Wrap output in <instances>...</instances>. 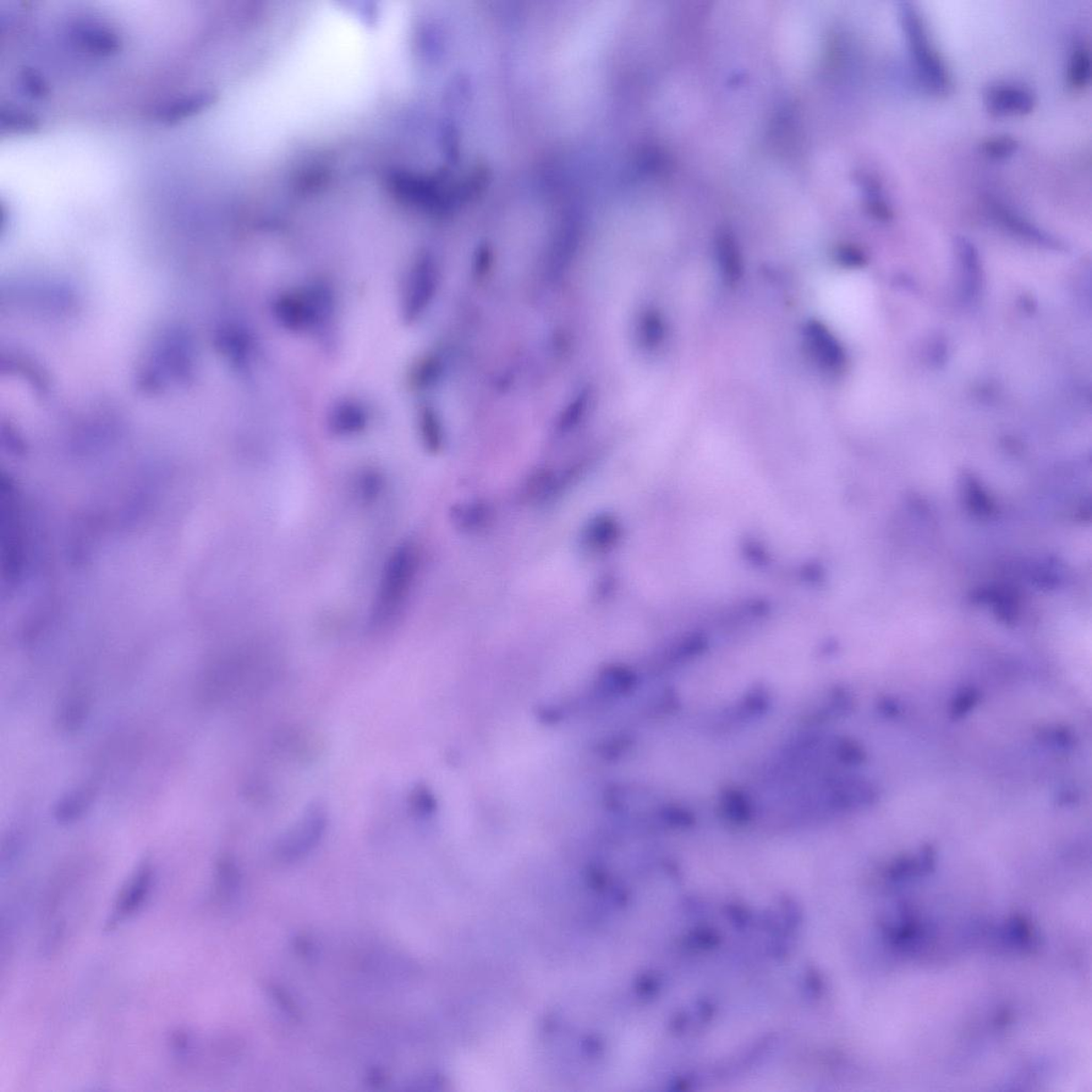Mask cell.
<instances>
[{
    "instance_id": "6da1fadb",
    "label": "cell",
    "mask_w": 1092,
    "mask_h": 1092,
    "mask_svg": "<svg viewBox=\"0 0 1092 1092\" xmlns=\"http://www.w3.org/2000/svg\"><path fill=\"white\" fill-rule=\"evenodd\" d=\"M420 563L419 548L413 542L402 543L389 555L372 604V627L386 629L402 614L413 590Z\"/></svg>"
},
{
    "instance_id": "7a4b0ae2",
    "label": "cell",
    "mask_w": 1092,
    "mask_h": 1092,
    "mask_svg": "<svg viewBox=\"0 0 1092 1092\" xmlns=\"http://www.w3.org/2000/svg\"><path fill=\"white\" fill-rule=\"evenodd\" d=\"M897 13L911 60L921 84L935 95H946L952 86L951 76L931 41L923 16L915 4L909 2L899 3Z\"/></svg>"
},
{
    "instance_id": "8992f818",
    "label": "cell",
    "mask_w": 1092,
    "mask_h": 1092,
    "mask_svg": "<svg viewBox=\"0 0 1092 1092\" xmlns=\"http://www.w3.org/2000/svg\"><path fill=\"white\" fill-rule=\"evenodd\" d=\"M622 529L618 519L613 514L601 513L595 515L580 532V546L591 555H605L619 546L621 541Z\"/></svg>"
},
{
    "instance_id": "7402d4cb",
    "label": "cell",
    "mask_w": 1092,
    "mask_h": 1092,
    "mask_svg": "<svg viewBox=\"0 0 1092 1092\" xmlns=\"http://www.w3.org/2000/svg\"><path fill=\"white\" fill-rule=\"evenodd\" d=\"M268 990L271 992V996L274 997V1000L277 1001L279 1006H281L284 1009L285 1013L293 1017L297 1016L298 1013L296 1012V1007L294 1006L292 998L288 997L287 995H285V993L279 990L277 987H268Z\"/></svg>"
},
{
    "instance_id": "5bb4252c",
    "label": "cell",
    "mask_w": 1092,
    "mask_h": 1092,
    "mask_svg": "<svg viewBox=\"0 0 1092 1092\" xmlns=\"http://www.w3.org/2000/svg\"><path fill=\"white\" fill-rule=\"evenodd\" d=\"M1068 84L1073 89H1083L1091 80V57L1088 47L1077 46L1069 59Z\"/></svg>"
},
{
    "instance_id": "8fae6325",
    "label": "cell",
    "mask_w": 1092,
    "mask_h": 1092,
    "mask_svg": "<svg viewBox=\"0 0 1092 1092\" xmlns=\"http://www.w3.org/2000/svg\"><path fill=\"white\" fill-rule=\"evenodd\" d=\"M666 338V323L660 312L650 309L642 312L636 325V338L641 348L647 351L660 348Z\"/></svg>"
},
{
    "instance_id": "d6986e66",
    "label": "cell",
    "mask_w": 1092,
    "mask_h": 1092,
    "mask_svg": "<svg viewBox=\"0 0 1092 1092\" xmlns=\"http://www.w3.org/2000/svg\"><path fill=\"white\" fill-rule=\"evenodd\" d=\"M979 701V693L975 689L963 690L953 704L952 715L953 718L958 719L967 714L972 709L976 702Z\"/></svg>"
},
{
    "instance_id": "52a82bcc",
    "label": "cell",
    "mask_w": 1092,
    "mask_h": 1092,
    "mask_svg": "<svg viewBox=\"0 0 1092 1092\" xmlns=\"http://www.w3.org/2000/svg\"><path fill=\"white\" fill-rule=\"evenodd\" d=\"M152 880L153 870L151 864L146 863L139 866V869L130 878L128 886L123 888L117 903H115L112 919L107 923L109 929H112L119 921L125 920L128 916L138 911L142 904L145 903L146 896H149Z\"/></svg>"
},
{
    "instance_id": "5b68a950",
    "label": "cell",
    "mask_w": 1092,
    "mask_h": 1092,
    "mask_svg": "<svg viewBox=\"0 0 1092 1092\" xmlns=\"http://www.w3.org/2000/svg\"><path fill=\"white\" fill-rule=\"evenodd\" d=\"M804 342L812 360L827 374H838L846 364V354L838 339L824 323L811 321L804 327Z\"/></svg>"
},
{
    "instance_id": "3957f363",
    "label": "cell",
    "mask_w": 1092,
    "mask_h": 1092,
    "mask_svg": "<svg viewBox=\"0 0 1092 1092\" xmlns=\"http://www.w3.org/2000/svg\"><path fill=\"white\" fill-rule=\"evenodd\" d=\"M328 814L325 806L312 804L300 819L279 839L277 853L284 863H295L306 857L325 837Z\"/></svg>"
},
{
    "instance_id": "2e32d148",
    "label": "cell",
    "mask_w": 1092,
    "mask_h": 1092,
    "mask_svg": "<svg viewBox=\"0 0 1092 1092\" xmlns=\"http://www.w3.org/2000/svg\"><path fill=\"white\" fill-rule=\"evenodd\" d=\"M420 426L422 446H425L427 452L440 453L446 440H444L443 428L438 416L431 410H426L421 413Z\"/></svg>"
},
{
    "instance_id": "44dd1931",
    "label": "cell",
    "mask_w": 1092,
    "mask_h": 1092,
    "mask_svg": "<svg viewBox=\"0 0 1092 1092\" xmlns=\"http://www.w3.org/2000/svg\"><path fill=\"white\" fill-rule=\"evenodd\" d=\"M838 254V261L847 266H859L864 262L863 254L853 246H843Z\"/></svg>"
},
{
    "instance_id": "7c38bea8",
    "label": "cell",
    "mask_w": 1092,
    "mask_h": 1092,
    "mask_svg": "<svg viewBox=\"0 0 1092 1092\" xmlns=\"http://www.w3.org/2000/svg\"><path fill=\"white\" fill-rule=\"evenodd\" d=\"M857 180L861 189L863 190L867 210H869L871 215L874 216L878 221H890L894 213L891 205L888 204L879 180L874 175L865 172L859 173Z\"/></svg>"
},
{
    "instance_id": "277c9868",
    "label": "cell",
    "mask_w": 1092,
    "mask_h": 1092,
    "mask_svg": "<svg viewBox=\"0 0 1092 1092\" xmlns=\"http://www.w3.org/2000/svg\"><path fill=\"white\" fill-rule=\"evenodd\" d=\"M982 100L995 117L1024 115L1034 111L1037 98L1029 86L1013 81H996L985 88Z\"/></svg>"
},
{
    "instance_id": "9a60e30c",
    "label": "cell",
    "mask_w": 1092,
    "mask_h": 1092,
    "mask_svg": "<svg viewBox=\"0 0 1092 1092\" xmlns=\"http://www.w3.org/2000/svg\"><path fill=\"white\" fill-rule=\"evenodd\" d=\"M354 404H345L333 413L331 420L332 430L340 436L354 435L364 429L366 415L363 410L353 407Z\"/></svg>"
},
{
    "instance_id": "ffe728a7",
    "label": "cell",
    "mask_w": 1092,
    "mask_h": 1092,
    "mask_svg": "<svg viewBox=\"0 0 1092 1092\" xmlns=\"http://www.w3.org/2000/svg\"><path fill=\"white\" fill-rule=\"evenodd\" d=\"M376 474L369 473L361 477L359 484L360 496L367 501H371L378 496V493L381 490V480L379 479Z\"/></svg>"
},
{
    "instance_id": "4fadbf2b",
    "label": "cell",
    "mask_w": 1092,
    "mask_h": 1092,
    "mask_svg": "<svg viewBox=\"0 0 1092 1092\" xmlns=\"http://www.w3.org/2000/svg\"><path fill=\"white\" fill-rule=\"evenodd\" d=\"M989 206L993 215L1002 221L1003 224H1005L1006 227L1013 229V232L1023 235L1025 238L1040 241L1042 244H1052V239L1049 236L1041 232L1039 229L1025 221L1022 216L1018 215L1016 212H1013L1000 201L989 200Z\"/></svg>"
},
{
    "instance_id": "30bf717a",
    "label": "cell",
    "mask_w": 1092,
    "mask_h": 1092,
    "mask_svg": "<svg viewBox=\"0 0 1092 1092\" xmlns=\"http://www.w3.org/2000/svg\"><path fill=\"white\" fill-rule=\"evenodd\" d=\"M95 788L85 786L64 796L54 806V819L63 824L79 821L87 813L95 798Z\"/></svg>"
},
{
    "instance_id": "e0dca14e",
    "label": "cell",
    "mask_w": 1092,
    "mask_h": 1092,
    "mask_svg": "<svg viewBox=\"0 0 1092 1092\" xmlns=\"http://www.w3.org/2000/svg\"><path fill=\"white\" fill-rule=\"evenodd\" d=\"M1019 141L1009 135H998L990 137L982 141L979 146V152L991 161H1005L1011 158L1019 150Z\"/></svg>"
},
{
    "instance_id": "ac0fdd59",
    "label": "cell",
    "mask_w": 1092,
    "mask_h": 1092,
    "mask_svg": "<svg viewBox=\"0 0 1092 1092\" xmlns=\"http://www.w3.org/2000/svg\"><path fill=\"white\" fill-rule=\"evenodd\" d=\"M435 808V799L428 788L420 786L413 789L409 795V809L413 816L425 820L433 813Z\"/></svg>"
},
{
    "instance_id": "ba28073f",
    "label": "cell",
    "mask_w": 1092,
    "mask_h": 1092,
    "mask_svg": "<svg viewBox=\"0 0 1092 1092\" xmlns=\"http://www.w3.org/2000/svg\"><path fill=\"white\" fill-rule=\"evenodd\" d=\"M715 251L723 281L729 285L738 284L743 277V259L738 241L729 229H721L717 234Z\"/></svg>"
},
{
    "instance_id": "9c48e42d",
    "label": "cell",
    "mask_w": 1092,
    "mask_h": 1092,
    "mask_svg": "<svg viewBox=\"0 0 1092 1092\" xmlns=\"http://www.w3.org/2000/svg\"><path fill=\"white\" fill-rule=\"evenodd\" d=\"M491 509L484 502H463L452 508L451 520L455 529L473 534L486 528L491 522Z\"/></svg>"
}]
</instances>
